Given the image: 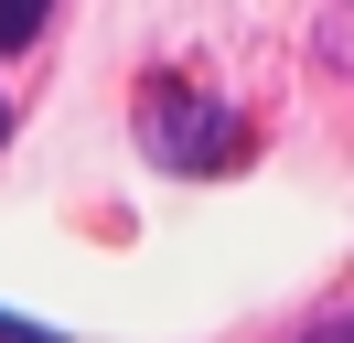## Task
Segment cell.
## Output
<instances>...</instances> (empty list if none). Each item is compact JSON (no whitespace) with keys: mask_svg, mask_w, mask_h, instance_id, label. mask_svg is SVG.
Listing matches in <instances>:
<instances>
[{"mask_svg":"<svg viewBox=\"0 0 354 343\" xmlns=\"http://www.w3.org/2000/svg\"><path fill=\"white\" fill-rule=\"evenodd\" d=\"M311 343H354V322H322V333H311Z\"/></svg>","mask_w":354,"mask_h":343,"instance_id":"obj_4","label":"cell"},{"mask_svg":"<svg viewBox=\"0 0 354 343\" xmlns=\"http://www.w3.org/2000/svg\"><path fill=\"white\" fill-rule=\"evenodd\" d=\"M0 140H11V97H0Z\"/></svg>","mask_w":354,"mask_h":343,"instance_id":"obj_5","label":"cell"},{"mask_svg":"<svg viewBox=\"0 0 354 343\" xmlns=\"http://www.w3.org/2000/svg\"><path fill=\"white\" fill-rule=\"evenodd\" d=\"M151 150H161V161H225L236 129H225V118H172V97H161L151 107Z\"/></svg>","mask_w":354,"mask_h":343,"instance_id":"obj_1","label":"cell"},{"mask_svg":"<svg viewBox=\"0 0 354 343\" xmlns=\"http://www.w3.org/2000/svg\"><path fill=\"white\" fill-rule=\"evenodd\" d=\"M0 343H54V333H44V322H11V311H0Z\"/></svg>","mask_w":354,"mask_h":343,"instance_id":"obj_3","label":"cell"},{"mask_svg":"<svg viewBox=\"0 0 354 343\" xmlns=\"http://www.w3.org/2000/svg\"><path fill=\"white\" fill-rule=\"evenodd\" d=\"M44 11H54V0H0V54H22V43L44 33Z\"/></svg>","mask_w":354,"mask_h":343,"instance_id":"obj_2","label":"cell"}]
</instances>
